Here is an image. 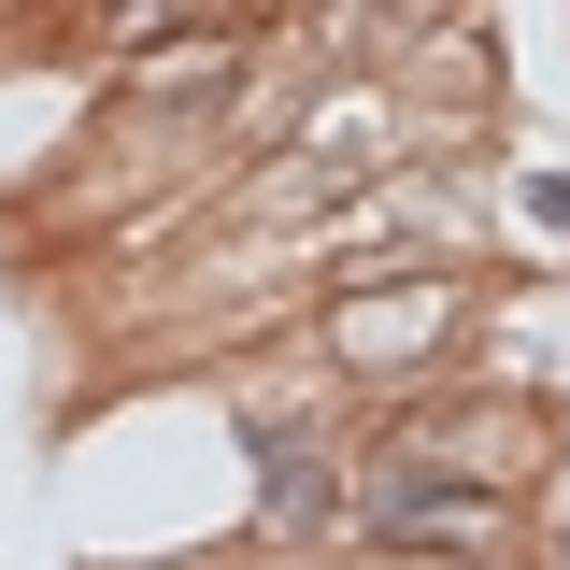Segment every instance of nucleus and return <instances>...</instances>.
Wrapping results in <instances>:
<instances>
[{
	"label": "nucleus",
	"instance_id": "nucleus-1",
	"mask_svg": "<svg viewBox=\"0 0 570 570\" xmlns=\"http://www.w3.org/2000/svg\"><path fill=\"white\" fill-rule=\"evenodd\" d=\"M471 513H485L471 485H428V471H371V528H385V542H428V528H471Z\"/></svg>",
	"mask_w": 570,
	"mask_h": 570
},
{
	"label": "nucleus",
	"instance_id": "nucleus-2",
	"mask_svg": "<svg viewBox=\"0 0 570 570\" xmlns=\"http://www.w3.org/2000/svg\"><path fill=\"white\" fill-rule=\"evenodd\" d=\"M272 528H314V456H272Z\"/></svg>",
	"mask_w": 570,
	"mask_h": 570
}]
</instances>
